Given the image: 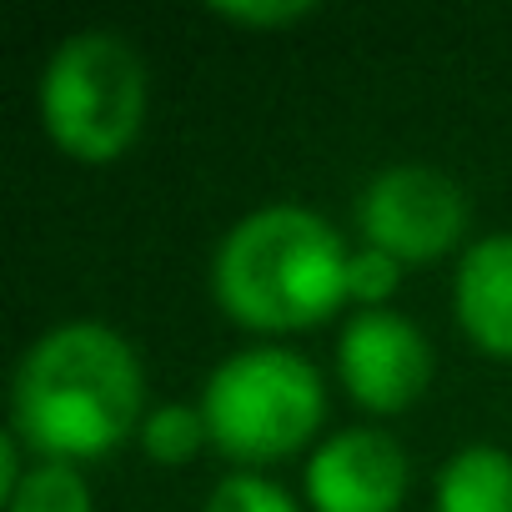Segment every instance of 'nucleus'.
I'll return each instance as SVG.
<instances>
[{"label": "nucleus", "instance_id": "nucleus-4", "mask_svg": "<svg viewBox=\"0 0 512 512\" xmlns=\"http://www.w3.org/2000/svg\"><path fill=\"white\" fill-rule=\"evenodd\" d=\"M322 377L287 347H246L226 357L201 392L211 442L241 462H272L297 452L322 427Z\"/></svg>", "mask_w": 512, "mask_h": 512}, {"label": "nucleus", "instance_id": "nucleus-10", "mask_svg": "<svg viewBox=\"0 0 512 512\" xmlns=\"http://www.w3.org/2000/svg\"><path fill=\"white\" fill-rule=\"evenodd\" d=\"M6 512H91V492L71 462H36L16 492L6 497Z\"/></svg>", "mask_w": 512, "mask_h": 512}, {"label": "nucleus", "instance_id": "nucleus-3", "mask_svg": "<svg viewBox=\"0 0 512 512\" xmlns=\"http://www.w3.org/2000/svg\"><path fill=\"white\" fill-rule=\"evenodd\" d=\"M146 111V71L121 31L66 36L41 71V121L76 161H111L131 146Z\"/></svg>", "mask_w": 512, "mask_h": 512}, {"label": "nucleus", "instance_id": "nucleus-6", "mask_svg": "<svg viewBox=\"0 0 512 512\" xmlns=\"http://www.w3.org/2000/svg\"><path fill=\"white\" fill-rule=\"evenodd\" d=\"M337 367L347 392L372 412H402L432 377L427 337L402 317L382 307H362L337 342Z\"/></svg>", "mask_w": 512, "mask_h": 512}, {"label": "nucleus", "instance_id": "nucleus-1", "mask_svg": "<svg viewBox=\"0 0 512 512\" xmlns=\"http://www.w3.org/2000/svg\"><path fill=\"white\" fill-rule=\"evenodd\" d=\"M16 437L46 462L111 452L141 412V362L106 322H61L41 332L16 367Z\"/></svg>", "mask_w": 512, "mask_h": 512}, {"label": "nucleus", "instance_id": "nucleus-8", "mask_svg": "<svg viewBox=\"0 0 512 512\" xmlns=\"http://www.w3.org/2000/svg\"><path fill=\"white\" fill-rule=\"evenodd\" d=\"M457 322L482 352L512 357V231H492L462 251Z\"/></svg>", "mask_w": 512, "mask_h": 512}, {"label": "nucleus", "instance_id": "nucleus-13", "mask_svg": "<svg viewBox=\"0 0 512 512\" xmlns=\"http://www.w3.org/2000/svg\"><path fill=\"white\" fill-rule=\"evenodd\" d=\"M397 256H387V251H377V246H362V251H352L347 256V297H357V302H382L392 287H397Z\"/></svg>", "mask_w": 512, "mask_h": 512}, {"label": "nucleus", "instance_id": "nucleus-14", "mask_svg": "<svg viewBox=\"0 0 512 512\" xmlns=\"http://www.w3.org/2000/svg\"><path fill=\"white\" fill-rule=\"evenodd\" d=\"M211 11L236 21V26H287V21L312 16L307 0H221V6H211Z\"/></svg>", "mask_w": 512, "mask_h": 512}, {"label": "nucleus", "instance_id": "nucleus-7", "mask_svg": "<svg viewBox=\"0 0 512 512\" xmlns=\"http://www.w3.org/2000/svg\"><path fill=\"white\" fill-rule=\"evenodd\" d=\"M407 492V457L382 427H347L307 462V497L317 512H397Z\"/></svg>", "mask_w": 512, "mask_h": 512}, {"label": "nucleus", "instance_id": "nucleus-9", "mask_svg": "<svg viewBox=\"0 0 512 512\" xmlns=\"http://www.w3.org/2000/svg\"><path fill=\"white\" fill-rule=\"evenodd\" d=\"M437 512H512V457L472 442L437 472Z\"/></svg>", "mask_w": 512, "mask_h": 512}, {"label": "nucleus", "instance_id": "nucleus-2", "mask_svg": "<svg viewBox=\"0 0 512 512\" xmlns=\"http://www.w3.org/2000/svg\"><path fill=\"white\" fill-rule=\"evenodd\" d=\"M347 246L307 206H256L216 246V302L256 332H297L332 317L347 297Z\"/></svg>", "mask_w": 512, "mask_h": 512}, {"label": "nucleus", "instance_id": "nucleus-15", "mask_svg": "<svg viewBox=\"0 0 512 512\" xmlns=\"http://www.w3.org/2000/svg\"><path fill=\"white\" fill-rule=\"evenodd\" d=\"M21 477H26L21 472V437L11 432V437H0V497H11Z\"/></svg>", "mask_w": 512, "mask_h": 512}, {"label": "nucleus", "instance_id": "nucleus-12", "mask_svg": "<svg viewBox=\"0 0 512 512\" xmlns=\"http://www.w3.org/2000/svg\"><path fill=\"white\" fill-rule=\"evenodd\" d=\"M206 512H297L292 492H282L277 482L256 477V472H231L211 487Z\"/></svg>", "mask_w": 512, "mask_h": 512}, {"label": "nucleus", "instance_id": "nucleus-11", "mask_svg": "<svg viewBox=\"0 0 512 512\" xmlns=\"http://www.w3.org/2000/svg\"><path fill=\"white\" fill-rule=\"evenodd\" d=\"M201 437H211V432H206L201 407H191V402H166V407L146 412V422H141V447H146L156 462H181V457H191V452L201 447Z\"/></svg>", "mask_w": 512, "mask_h": 512}, {"label": "nucleus", "instance_id": "nucleus-5", "mask_svg": "<svg viewBox=\"0 0 512 512\" xmlns=\"http://www.w3.org/2000/svg\"><path fill=\"white\" fill-rule=\"evenodd\" d=\"M357 221L367 246L397 256V262H427V256H442L462 236L467 201L452 176L402 161L367 181L357 201Z\"/></svg>", "mask_w": 512, "mask_h": 512}]
</instances>
